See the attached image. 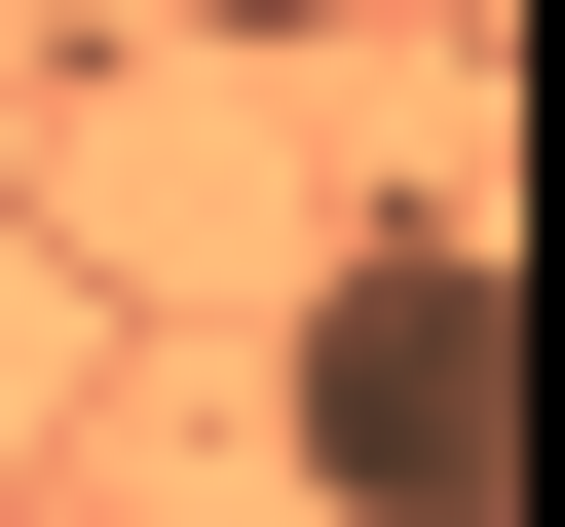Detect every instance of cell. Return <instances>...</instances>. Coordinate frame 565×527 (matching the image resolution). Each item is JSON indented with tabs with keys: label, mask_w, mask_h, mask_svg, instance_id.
<instances>
[{
	"label": "cell",
	"mask_w": 565,
	"mask_h": 527,
	"mask_svg": "<svg viewBox=\"0 0 565 527\" xmlns=\"http://www.w3.org/2000/svg\"><path fill=\"white\" fill-rule=\"evenodd\" d=\"M264 452H302L340 527H527V302H490V226H340L302 264V340H264Z\"/></svg>",
	"instance_id": "6da1fadb"
},
{
	"label": "cell",
	"mask_w": 565,
	"mask_h": 527,
	"mask_svg": "<svg viewBox=\"0 0 565 527\" xmlns=\"http://www.w3.org/2000/svg\"><path fill=\"white\" fill-rule=\"evenodd\" d=\"M151 39H189V76H302V39H340V0H151Z\"/></svg>",
	"instance_id": "7a4b0ae2"
}]
</instances>
